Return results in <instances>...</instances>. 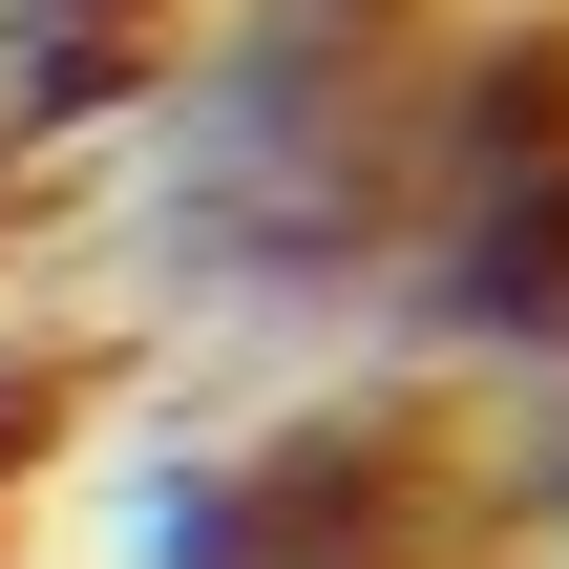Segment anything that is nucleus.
Segmentation results:
<instances>
[{"label": "nucleus", "instance_id": "obj_2", "mask_svg": "<svg viewBox=\"0 0 569 569\" xmlns=\"http://www.w3.org/2000/svg\"><path fill=\"white\" fill-rule=\"evenodd\" d=\"M42 21H148V0H42Z\"/></svg>", "mask_w": 569, "mask_h": 569}, {"label": "nucleus", "instance_id": "obj_1", "mask_svg": "<svg viewBox=\"0 0 569 569\" xmlns=\"http://www.w3.org/2000/svg\"><path fill=\"white\" fill-rule=\"evenodd\" d=\"M507 106H528V84H507ZM443 274H465V317H486V338H569V106H528V127H486V148H465Z\"/></svg>", "mask_w": 569, "mask_h": 569}]
</instances>
